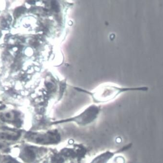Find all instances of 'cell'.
Instances as JSON below:
<instances>
[{"instance_id":"cell-5","label":"cell","mask_w":163,"mask_h":163,"mask_svg":"<svg viewBox=\"0 0 163 163\" xmlns=\"http://www.w3.org/2000/svg\"><path fill=\"white\" fill-rule=\"evenodd\" d=\"M18 138V135L16 134H9L8 133H0V139H8V140H14Z\"/></svg>"},{"instance_id":"cell-1","label":"cell","mask_w":163,"mask_h":163,"mask_svg":"<svg viewBox=\"0 0 163 163\" xmlns=\"http://www.w3.org/2000/svg\"><path fill=\"white\" fill-rule=\"evenodd\" d=\"M99 112V108L95 105H93L88 107L77 115L65 119L53 122L50 125L52 126L68 122H73L78 126L85 127L93 123L98 117Z\"/></svg>"},{"instance_id":"cell-6","label":"cell","mask_w":163,"mask_h":163,"mask_svg":"<svg viewBox=\"0 0 163 163\" xmlns=\"http://www.w3.org/2000/svg\"><path fill=\"white\" fill-rule=\"evenodd\" d=\"M112 163H124V159L121 157H117L116 158H114L113 161H112Z\"/></svg>"},{"instance_id":"cell-4","label":"cell","mask_w":163,"mask_h":163,"mask_svg":"<svg viewBox=\"0 0 163 163\" xmlns=\"http://www.w3.org/2000/svg\"><path fill=\"white\" fill-rule=\"evenodd\" d=\"M117 152L111 151L103 152L93 158L90 163H109Z\"/></svg>"},{"instance_id":"cell-2","label":"cell","mask_w":163,"mask_h":163,"mask_svg":"<svg viewBox=\"0 0 163 163\" xmlns=\"http://www.w3.org/2000/svg\"><path fill=\"white\" fill-rule=\"evenodd\" d=\"M30 141L43 146L55 145L61 141V135L56 129L46 132L32 133L28 137Z\"/></svg>"},{"instance_id":"cell-3","label":"cell","mask_w":163,"mask_h":163,"mask_svg":"<svg viewBox=\"0 0 163 163\" xmlns=\"http://www.w3.org/2000/svg\"><path fill=\"white\" fill-rule=\"evenodd\" d=\"M48 152V149L45 147H27L22 152V158L28 163H34L44 157Z\"/></svg>"}]
</instances>
